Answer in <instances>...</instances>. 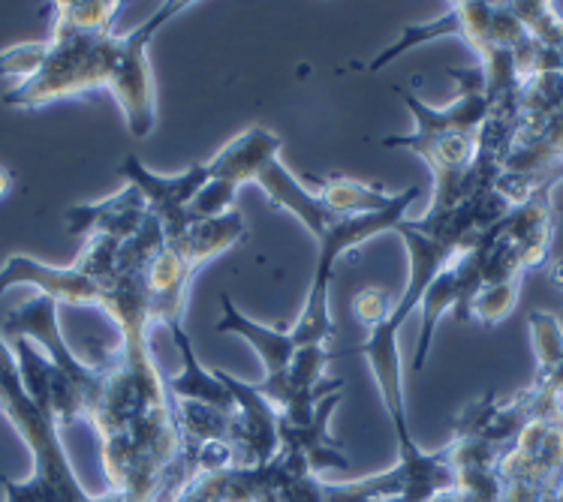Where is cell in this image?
Segmentation results:
<instances>
[{
	"instance_id": "6da1fadb",
	"label": "cell",
	"mask_w": 563,
	"mask_h": 502,
	"mask_svg": "<svg viewBox=\"0 0 563 502\" xmlns=\"http://www.w3.org/2000/svg\"><path fill=\"white\" fill-rule=\"evenodd\" d=\"M124 3L106 0H67L55 3V24L46 40V57L34 79L15 85L3 93L10 109L34 112L67 97H81L88 91H112L124 69L130 40L115 34L112 22Z\"/></svg>"
},
{
	"instance_id": "7a4b0ae2",
	"label": "cell",
	"mask_w": 563,
	"mask_h": 502,
	"mask_svg": "<svg viewBox=\"0 0 563 502\" xmlns=\"http://www.w3.org/2000/svg\"><path fill=\"white\" fill-rule=\"evenodd\" d=\"M0 386H3L0 412L15 427V434L22 436L34 460V472L24 481L0 479L3 502H130L121 493L109 491L103 497H91L81 488L60 439L58 419L24 391L19 361L3 334H0Z\"/></svg>"
},
{
	"instance_id": "3957f363",
	"label": "cell",
	"mask_w": 563,
	"mask_h": 502,
	"mask_svg": "<svg viewBox=\"0 0 563 502\" xmlns=\"http://www.w3.org/2000/svg\"><path fill=\"white\" fill-rule=\"evenodd\" d=\"M419 187H407L404 193H395L386 211L377 214H362V217H344L341 223H334L317 244V271L308 286V298H305V310L296 320V325L289 328V343L299 353L305 346H325L334 337L332 310H329V286H332L334 265L344 256L350 247H358L365 241L377 238L383 232H395V226L401 223L407 208L413 205V199H419Z\"/></svg>"
},
{
	"instance_id": "277c9868",
	"label": "cell",
	"mask_w": 563,
	"mask_h": 502,
	"mask_svg": "<svg viewBox=\"0 0 563 502\" xmlns=\"http://www.w3.org/2000/svg\"><path fill=\"white\" fill-rule=\"evenodd\" d=\"M187 7H190V3L169 0V3H163L161 10L139 24L136 31L126 34L130 46H126L124 69H121L118 85L109 93L115 97L118 109L124 114L130 136L148 138L151 133H154V126H157V88H154V72H151L148 46L163 24L173 22L175 15L185 12Z\"/></svg>"
},
{
	"instance_id": "5b68a950",
	"label": "cell",
	"mask_w": 563,
	"mask_h": 502,
	"mask_svg": "<svg viewBox=\"0 0 563 502\" xmlns=\"http://www.w3.org/2000/svg\"><path fill=\"white\" fill-rule=\"evenodd\" d=\"M280 154V136H275L268 126H247L244 133L227 142L218 150L214 160H208V183L190 205L196 217H220L232 211V199L244 183L256 178L265 160Z\"/></svg>"
},
{
	"instance_id": "8992f818",
	"label": "cell",
	"mask_w": 563,
	"mask_h": 502,
	"mask_svg": "<svg viewBox=\"0 0 563 502\" xmlns=\"http://www.w3.org/2000/svg\"><path fill=\"white\" fill-rule=\"evenodd\" d=\"M313 476L299 457L277 451L265 467H223L199 472L173 502H263L292 481Z\"/></svg>"
},
{
	"instance_id": "52a82bcc",
	"label": "cell",
	"mask_w": 563,
	"mask_h": 502,
	"mask_svg": "<svg viewBox=\"0 0 563 502\" xmlns=\"http://www.w3.org/2000/svg\"><path fill=\"white\" fill-rule=\"evenodd\" d=\"M58 301L48 295H31L27 301H22L19 308H12L7 313V320L0 325V334L7 341H15V337H27L43 346V353L48 355V361L58 367L60 373H67L81 391H88V398H97V389H100V379H103V370L100 367L81 361L79 355L73 353L64 341L58 325ZM91 410V406H88ZM88 419V415H85Z\"/></svg>"
},
{
	"instance_id": "ba28073f",
	"label": "cell",
	"mask_w": 563,
	"mask_h": 502,
	"mask_svg": "<svg viewBox=\"0 0 563 502\" xmlns=\"http://www.w3.org/2000/svg\"><path fill=\"white\" fill-rule=\"evenodd\" d=\"M121 175L126 183H136L142 196L148 199V211L161 220L163 235L173 238L190 223V205L199 196V190L208 183V163H196L185 175H154V171L139 160L136 154H130L121 163Z\"/></svg>"
},
{
	"instance_id": "9c48e42d",
	"label": "cell",
	"mask_w": 563,
	"mask_h": 502,
	"mask_svg": "<svg viewBox=\"0 0 563 502\" xmlns=\"http://www.w3.org/2000/svg\"><path fill=\"white\" fill-rule=\"evenodd\" d=\"M12 286H34L40 295L55 298L58 304H69V308L103 310L106 304L103 286L81 275L76 265L58 268L24 253H12L10 259L0 265V295H7Z\"/></svg>"
},
{
	"instance_id": "30bf717a",
	"label": "cell",
	"mask_w": 563,
	"mask_h": 502,
	"mask_svg": "<svg viewBox=\"0 0 563 502\" xmlns=\"http://www.w3.org/2000/svg\"><path fill=\"white\" fill-rule=\"evenodd\" d=\"M148 217V199L142 196L136 183H126L109 199L91 202V205H73L64 211L69 235H109V238L126 241L136 235Z\"/></svg>"
},
{
	"instance_id": "8fae6325",
	"label": "cell",
	"mask_w": 563,
	"mask_h": 502,
	"mask_svg": "<svg viewBox=\"0 0 563 502\" xmlns=\"http://www.w3.org/2000/svg\"><path fill=\"white\" fill-rule=\"evenodd\" d=\"M341 400H344V391H334V394L320 400L317 412H313L305 424H289L284 422V419L277 424L280 451L289 457H299L301 464L311 469L313 476H317L320 469L329 467H350V460H346V455L341 451V446H338L332 439V434H329V419H332V412L338 410Z\"/></svg>"
},
{
	"instance_id": "7c38bea8",
	"label": "cell",
	"mask_w": 563,
	"mask_h": 502,
	"mask_svg": "<svg viewBox=\"0 0 563 502\" xmlns=\"http://www.w3.org/2000/svg\"><path fill=\"white\" fill-rule=\"evenodd\" d=\"M253 183L268 196V205L284 208L292 217H299L305 223V228L311 232L313 238L320 241L334 223H341L344 217H338L332 208L322 205L320 196L308 193L305 183H299L292 178V171L280 163V157H272V160L263 163V169L256 171Z\"/></svg>"
},
{
	"instance_id": "4fadbf2b",
	"label": "cell",
	"mask_w": 563,
	"mask_h": 502,
	"mask_svg": "<svg viewBox=\"0 0 563 502\" xmlns=\"http://www.w3.org/2000/svg\"><path fill=\"white\" fill-rule=\"evenodd\" d=\"M196 268L187 263V256L175 247H163L145 275V292H148V320L151 325H181L187 308V289L194 280Z\"/></svg>"
},
{
	"instance_id": "5bb4252c",
	"label": "cell",
	"mask_w": 563,
	"mask_h": 502,
	"mask_svg": "<svg viewBox=\"0 0 563 502\" xmlns=\"http://www.w3.org/2000/svg\"><path fill=\"white\" fill-rule=\"evenodd\" d=\"M244 238H247V223H244V217L239 211H227L220 217H196L194 214L190 223L178 235L166 238V244L185 253L187 263L199 271L214 256L227 253L230 247H239Z\"/></svg>"
},
{
	"instance_id": "9a60e30c",
	"label": "cell",
	"mask_w": 563,
	"mask_h": 502,
	"mask_svg": "<svg viewBox=\"0 0 563 502\" xmlns=\"http://www.w3.org/2000/svg\"><path fill=\"white\" fill-rule=\"evenodd\" d=\"M220 308H223V320L218 322L220 334H239L244 341L251 343L256 355L263 358L265 379H277L287 373V367L296 358V349L289 343V334L263 322L247 320L242 310L232 304L230 295H220Z\"/></svg>"
},
{
	"instance_id": "2e32d148",
	"label": "cell",
	"mask_w": 563,
	"mask_h": 502,
	"mask_svg": "<svg viewBox=\"0 0 563 502\" xmlns=\"http://www.w3.org/2000/svg\"><path fill=\"white\" fill-rule=\"evenodd\" d=\"M317 196H320L322 205L332 208L338 217L377 214V211H386L395 202V196H386L374 183L353 181V178H344V175H334L329 181H322Z\"/></svg>"
},
{
	"instance_id": "e0dca14e",
	"label": "cell",
	"mask_w": 563,
	"mask_h": 502,
	"mask_svg": "<svg viewBox=\"0 0 563 502\" xmlns=\"http://www.w3.org/2000/svg\"><path fill=\"white\" fill-rule=\"evenodd\" d=\"M530 341H533V353H537V373L540 370H552L554 365L563 361V320L545 310H533L528 320Z\"/></svg>"
},
{
	"instance_id": "ac0fdd59",
	"label": "cell",
	"mask_w": 563,
	"mask_h": 502,
	"mask_svg": "<svg viewBox=\"0 0 563 502\" xmlns=\"http://www.w3.org/2000/svg\"><path fill=\"white\" fill-rule=\"evenodd\" d=\"M518 289L521 283H497L485 286L483 292L476 295L471 308V320H479L483 325H497L504 322L518 304Z\"/></svg>"
},
{
	"instance_id": "d6986e66",
	"label": "cell",
	"mask_w": 563,
	"mask_h": 502,
	"mask_svg": "<svg viewBox=\"0 0 563 502\" xmlns=\"http://www.w3.org/2000/svg\"><path fill=\"white\" fill-rule=\"evenodd\" d=\"M46 57V40L43 43H15L0 52V79H15V85L34 79Z\"/></svg>"
},
{
	"instance_id": "ffe728a7",
	"label": "cell",
	"mask_w": 563,
	"mask_h": 502,
	"mask_svg": "<svg viewBox=\"0 0 563 502\" xmlns=\"http://www.w3.org/2000/svg\"><path fill=\"white\" fill-rule=\"evenodd\" d=\"M391 308H395V304H391L389 292H386V289H374V286H371V289H362L356 295V301H353L356 316L365 322L368 328H374V325H379V322L386 320L391 313Z\"/></svg>"
},
{
	"instance_id": "44dd1931",
	"label": "cell",
	"mask_w": 563,
	"mask_h": 502,
	"mask_svg": "<svg viewBox=\"0 0 563 502\" xmlns=\"http://www.w3.org/2000/svg\"><path fill=\"white\" fill-rule=\"evenodd\" d=\"M12 190V171L0 163V199H7Z\"/></svg>"
},
{
	"instance_id": "7402d4cb",
	"label": "cell",
	"mask_w": 563,
	"mask_h": 502,
	"mask_svg": "<svg viewBox=\"0 0 563 502\" xmlns=\"http://www.w3.org/2000/svg\"><path fill=\"white\" fill-rule=\"evenodd\" d=\"M549 277H552V283H558L563 289V259H561V263L552 265V271H549Z\"/></svg>"
},
{
	"instance_id": "603a6c76",
	"label": "cell",
	"mask_w": 563,
	"mask_h": 502,
	"mask_svg": "<svg viewBox=\"0 0 563 502\" xmlns=\"http://www.w3.org/2000/svg\"><path fill=\"white\" fill-rule=\"evenodd\" d=\"M561 424H563V415H561Z\"/></svg>"
},
{
	"instance_id": "cb8c5ba5",
	"label": "cell",
	"mask_w": 563,
	"mask_h": 502,
	"mask_svg": "<svg viewBox=\"0 0 563 502\" xmlns=\"http://www.w3.org/2000/svg\"><path fill=\"white\" fill-rule=\"evenodd\" d=\"M0 391H3V386H0Z\"/></svg>"
}]
</instances>
